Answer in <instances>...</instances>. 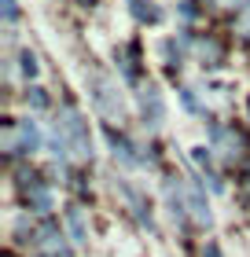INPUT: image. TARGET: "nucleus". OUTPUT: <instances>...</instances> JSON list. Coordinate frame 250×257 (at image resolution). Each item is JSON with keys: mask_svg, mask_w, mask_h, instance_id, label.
Segmentation results:
<instances>
[{"mask_svg": "<svg viewBox=\"0 0 250 257\" xmlns=\"http://www.w3.org/2000/svg\"><path fill=\"white\" fill-rule=\"evenodd\" d=\"M55 128L63 133V140L70 144V155H77V158H89V155H92V147H89V128H85V121H81L77 110H63V121H55Z\"/></svg>", "mask_w": 250, "mask_h": 257, "instance_id": "obj_1", "label": "nucleus"}, {"mask_svg": "<svg viewBox=\"0 0 250 257\" xmlns=\"http://www.w3.org/2000/svg\"><path fill=\"white\" fill-rule=\"evenodd\" d=\"M140 107H144L147 125H158V121H162V99H158V92H154V88H144V92H140Z\"/></svg>", "mask_w": 250, "mask_h": 257, "instance_id": "obj_2", "label": "nucleus"}, {"mask_svg": "<svg viewBox=\"0 0 250 257\" xmlns=\"http://www.w3.org/2000/svg\"><path fill=\"white\" fill-rule=\"evenodd\" d=\"M188 198H192V209H195V217L202 220V224H210V209H206V195H202L199 184H192V191H188Z\"/></svg>", "mask_w": 250, "mask_h": 257, "instance_id": "obj_3", "label": "nucleus"}, {"mask_svg": "<svg viewBox=\"0 0 250 257\" xmlns=\"http://www.w3.org/2000/svg\"><path fill=\"white\" fill-rule=\"evenodd\" d=\"M66 228H70V235H74V242H85V239H89V231H85V217H81V209H70V213H66Z\"/></svg>", "mask_w": 250, "mask_h": 257, "instance_id": "obj_4", "label": "nucleus"}, {"mask_svg": "<svg viewBox=\"0 0 250 257\" xmlns=\"http://www.w3.org/2000/svg\"><path fill=\"white\" fill-rule=\"evenodd\" d=\"M19 136H22V147H26V151H37V144H41V133H37V125H33V121H22Z\"/></svg>", "mask_w": 250, "mask_h": 257, "instance_id": "obj_5", "label": "nucleus"}, {"mask_svg": "<svg viewBox=\"0 0 250 257\" xmlns=\"http://www.w3.org/2000/svg\"><path fill=\"white\" fill-rule=\"evenodd\" d=\"M22 70H26V74L33 77V74H37V59H33V55L30 52H22Z\"/></svg>", "mask_w": 250, "mask_h": 257, "instance_id": "obj_6", "label": "nucleus"}, {"mask_svg": "<svg viewBox=\"0 0 250 257\" xmlns=\"http://www.w3.org/2000/svg\"><path fill=\"white\" fill-rule=\"evenodd\" d=\"M4 19H15V0H4Z\"/></svg>", "mask_w": 250, "mask_h": 257, "instance_id": "obj_7", "label": "nucleus"}, {"mask_svg": "<svg viewBox=\"0 0 250 257\" xmlns=\"http://www.w3.org/2000/svg\"><path fill=\"white\" fill-rule=\"evenodd\" d=\"M206 257H221V253H217V246H210V250H206Z\"/></svg>", "mask_w": 250, "mask_h": 257, "instance_id": "obj_8", "label": "nucleus"}, {"mask_svg": "<svg viewBox=\"0 0 250 257\" xmlns=\"http://www.w3.org/2000/svg\"><path fill=\"white\" fill-rule=\"evenodd\" d=\"M37 257H66V253H37Z\"/></svg>", "mask_w": 250, "mask_h": 257, "instance_id": "obj_9", "label": "nucleus"}]
</instances>
